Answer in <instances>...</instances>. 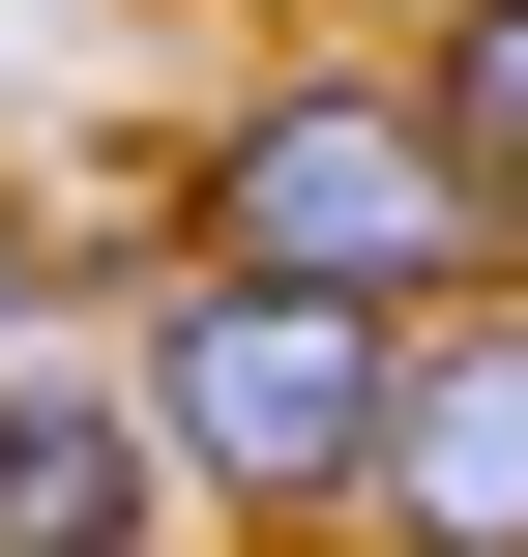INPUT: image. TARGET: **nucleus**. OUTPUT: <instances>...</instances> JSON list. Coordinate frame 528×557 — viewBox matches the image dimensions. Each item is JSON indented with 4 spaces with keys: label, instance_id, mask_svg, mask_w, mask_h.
<instances>
[{
    "label": "nucleus",
    "instance_id": "obj_3",
    "mask_svg": "<svg viewBox=\"0 0 528 557\" xmlns=\"http://www.w3.org/2000/svg\"><path fill=\"white\" fill-rule=\"evenodd\" d=\"M353 557H528V294L412 323V411H382V499Z\"/></svg>",
    "mask_w": 528,
    "mask_h": 557
},
{
    "label": "nucleus",
    "instance_id": "obj_7",
    "mask_svg": "<svg viewBox=\"0 0 528 557\" xmlns=\"http://www.w3.org/2000/svg\"><path fill=\"white\" fill-rule=\"evenodd\" d=\"M412 29H441V0H412Z\"/></svg>",
    "mask_w": 528,
    "mask_h": 557
},
{
    "label": "nucleus",
    "instance_id": "obj_2",
    "mask_svg": "<svg viewBox=\"0 0 528 557\" xmlns=\"http://www.w3.org/2000/svg\"><path fill=\"white\" fill-rule=\"evenodd\" d=\"M118 411H147L176 529H235V557H353L382 411H412V323L265 294V264H118Z\"/></svg>",
    "mask_w": 528,
    "mask_h": 557
},
{
    "label": "nucleus",
    "instance_id": "obj_4",
    "mask_svg": "<svg viewBox=\"0 0 528 557\" xmlns=\"http://www.w3.org/2000/svg\"><path fill=\"white\" fill-rule=\"evenodd\" d=\"M147 529H176V470H147L118 352H0V557H147Z\"/></svg>",
    "mask_w": 528,
    "mask_h": 557
},
{
    "label": "nucleus",
    "instance_id": "obj_6",
    "mask_svg": "<svg viewBox=\"0 0 528 557\" xmlns=\"http://www.w3.org/2000/svg\"><path fill=\"white\" fill-rule=\"evenodd\" d=\"M59 294H88V235H59L29 176H0V352H59Z\"/></svg>",
    "mask_w": 528,
    "mask_h": 557
},
{
    "label": "nucleus",
    "instance_id": "obj_1",
    "mask_svg": "<svg viewBox=\"0 0 528 557\" xmlns=\"http://www.w3.org/2000/svg\"><path fill=\"white\" fill-rule=\"evenodd\" d=\"M147 264H265V294H353V323H470V294H528V206L441 147L412 59H265L176 147V235Z\"/></svg>",
    "mask_w": 528,
    "mask_h": 557
},
{
    "label": "nucleus",
    "instance_id": "obj_5",
    "mask_svg": "<svg viewBox=\"0 0 528 557\" xmlns=\"http://www.w3.org/2000/svg\"><path fill=\"white\" fill-rule=\"evenodd\" d=\"M412 88H441V147L528 206V0H441V29H412Z\"/></svg>",
    "mask_w": 528,
    "mask_h": 557
}]
</instances>
